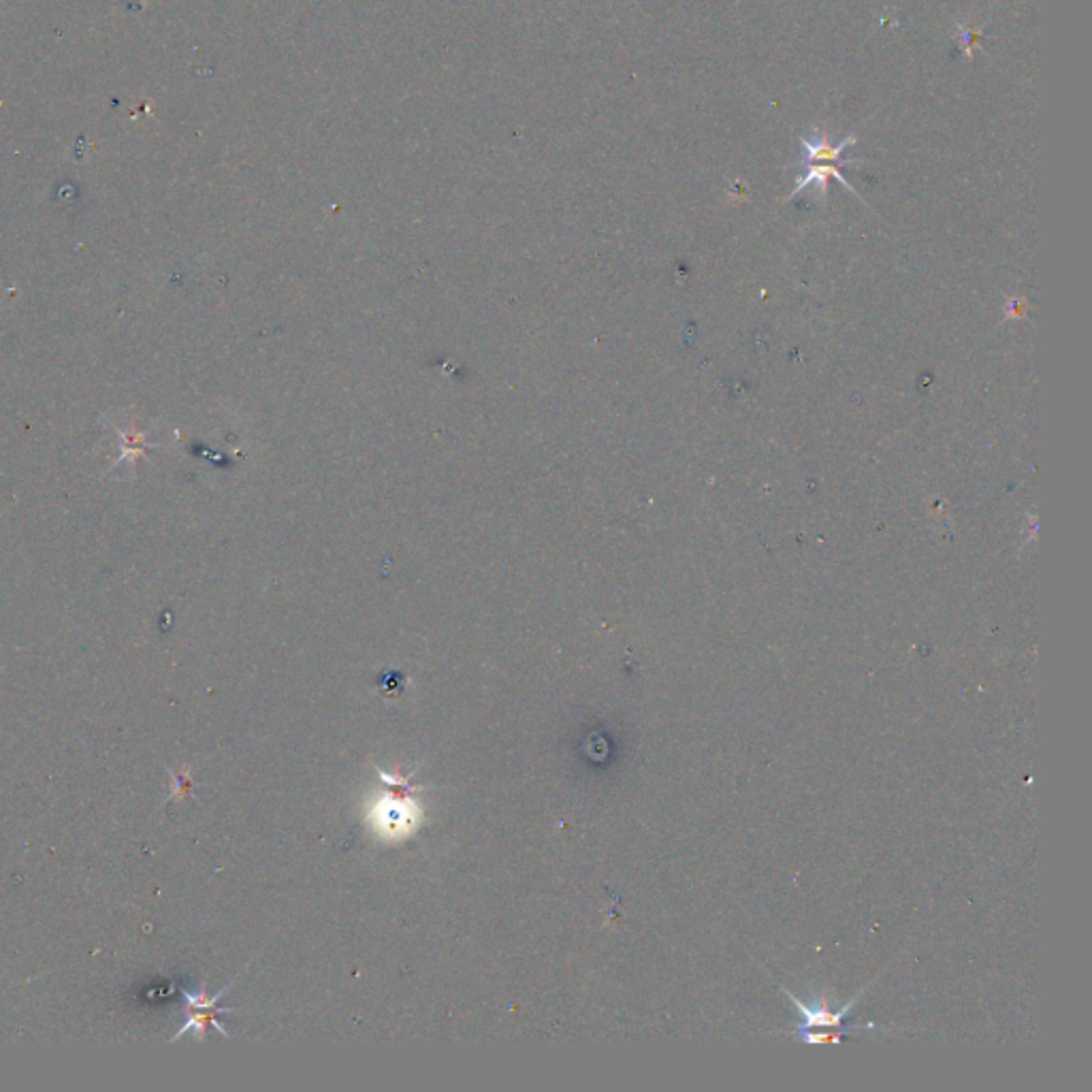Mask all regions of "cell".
<instances>
[{
  "mask_svg": "<svg viewBox=\"0 0 1092 1092\" xmlns=\"http://www.w3.org/2000/svg\"><path fill=\"white\" fill-rule=\"evenodd\" d=\"M231 986H233V984H231ZM231 986H229V988H231ZM229 988L220 990V993L214 994V996H208V994L203 993V990H199V993H188V990H184L186 1022H184L182 1029H180L178 1033H175L173 1039L178 1041L180 1037H184L186 1033H194L196 1039L203 1041L205 1039V1033H208L209 1026H214V1029L218 1030V1033L223 1035V1037H229V1033H226V1029H224L223 1024H220V1020H218L220 1014H226V1011H229V1009L220 1008V1005H218L220 999H223V996L226 994V990H229Z\"/></svg>",
  "mask_w": 1092,
  "mask_h": 1092,
  "instance_id": "cell-1",
  "label": "cell"
},
{
  "mask_svg": "<svg viewBox=\"0 0 1092 1092\" xmlns=\"http://www.w3.org/2000/svg\"><path fill=\"white\" fill-rule=\"evenodd\" d=\"M958 33H960V41H963L964 54L971 58L975 49H978V43L981 41V28L963 26V24H958Z\"/></svg>",
  "mask_w": 1092,
  "mask_h": 1092,
  "instance_id": "cell-2",
  "label": "cell"
}]
</instances>
